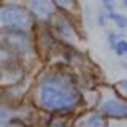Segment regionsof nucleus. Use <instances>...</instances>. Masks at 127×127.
Here are the masks:
<instances>
[{
    "mask_svg": "<svg viewBox=\"0 0 127 127\" xmlns=\"http://www.w3.org/2000/svg\"><path fill=\"white\" fill-rule=\"evenodd\" d=\"M11 121V113L6 108L0 106V127H6Z\"/></svg>",
    "mask_w": 127,
    "mask_h": 127,
    "instance_id": "nucleus-7",
    "label": "nucleus"
},
{
    "mask_svg": "<svg viewBox=\"0 0 127 127\" xmlns=\"http://www.w3.org/2000/svg\"><path fill=\"white\" fill-rule=\"evenodd\" d=\"M119 87H122V89L127 92V79H124V81H119Z\"/></svg>",
    "mask_w": 127,
    "mask_h": 127,
    "instance_id": "nucleus-12",
    "label": "nucleus"
},
{
    "mask_svg": "<svg viewBox=\"0 0 127 127\" xmlns=\"http://www.w3.org/2000/svg\"><path fill=\"white\" fill-rule=\"evenodd\" d=\"M56 2H57L59 5H62V6H70L71 0H56Z\"/></svg>",
    "mask_w": 127,
    "mask_h": 127,
    "instance_id": "nucleus-11",
    "label": "nucleus"
},
{
    "mask_svg": "<svg viewBox=\"0 0 127 127\" xmlns=\"http://www.w3.org/2000/svg\"><path fill=\"white\" fill-rule=\"evenodd\" d=\"M102 113L111 118H126L127 116V103L119 100H108L103 103Z\"/></svg>",
    "mask_w": 127,
    "mask_h": 127,
    "instance_id": "nucleus-3",
    "label": "nucleus"
},
{
    "mask_svg": "<svg viewBox=\"0 0 127 127\" xmlns=\"http://www.w3.org/2000/svg\"><path fill=\"white\" fill-rule=\"evenodd\" d=\"M6 127H24V126H21V124H10V126H6Z\"/></svg>",
    "mask_w": 127,
    "mask_h": 127,
    "instance_id": "nucleus-13",
    "label": "nucleus"
},
{
    "mask_svg": "<svg viewBox=\"0 0 127 127\" xmlns=\"http://www.w3.org/2000/svg\"><path fill=\"white\" fill-rule=\"evenodd\" d=\"M30 6L32 11L38 18H49L51 13H53V6H51L49 0H32Z\"/></svg>",
    "mask_w": 127,
    "mask_h": 127,
    "instance_id": "nucleus-4",
    "label": "nucleus"
},
{
    "mask_svg": "<svg viewBox=\"0 0 127 127\" xmlns=\"http://www.w3.org/2000/svg\"><path fill=\"white\" fill-rule=\"evenodd\" d=\"M122 3H124V5L127 6V0H122Z\"/></svg>",
    "mask_w": 127,
    "mask_h": 127,
    "instance_id": "nucleus-15",
    "label": "nucleus"
},
{
    "mask_svg": "<svg viewBox=\"0 0 127 127\" xmlns=\"http://www.w3.org/2000/svg\"><path fill=\"white\" fill-rule=\"evenodd\" d=\"M102 2H103V5L106 6L108 13H111V11H113V2H111V0H102Z\"/></svg>",
    "mask_w": 127,
    "mask_h": 127,
    "instance_id": "nucleus-10",
    "label": "nucleus"
},
{
    "mask_svg": "<svg viewBox=\"0 0 127 127\" xmlns=\"http://www.w3.org/2000/svg\"><path fill=\"white\" fill-rule=\"evenodd\" d=\"M38 98L46 110H65L76 100V95L64 81L57 78H45L40 84Z\"/></svg>",
    "mask_w": 127,
    "mask_h": 127,
    "instance_id": "nucleus-1",
    "label": "nucleus"
},
{
    "mask_svg": "<svg viewBox=\"0 0 127 127\" xmlns=\"http://www.w3.org/2000/svg\"><path fill=\"white\" fill-rule=\"evenodd\" d=\"M13 2H21V0H13Z\"/></svg>",
    "mask_w": 127,
    "mask_h": 127,
    "instance_id": "nucleus-16",
    "label": "nucleus"
},
{
    "mask_svg": "<svg viewBox=\"0 0 127 127\" xmlns=\"http://www.w3.org/2000/svg\"><path fill=\"white\" fill-rule=\"evenodd\" d=\"M32 26V16L27 10L19 5H8L0 6V27L8 32H26Z\"/></svg>",
    "mask_w": 127,
    "mask_h": 127,
    "instance_id": "nucleus-2",
    "label": "nucleus"
},
{
    "mask_svg": "<svg viewBox=\"0 0 127 127\" xmlns=\"http://www.w3.org/2000/svg\"><path fill=\"white\" fill-rule=\"evenodd\" d=\"M83 127H105V122L100 114H92L83 122Z\"/></svg>",
    "mask_w": 127,
    "mask_h": 127,
    "instance_id": "nucleus-5",
    "label": "nucleus"
},
{
    "mask_svg": "<svg viewBox=\"0 0 127 127\" xmlns=\"http://www.w3.org/2000/svg\"><path fill=\"white\" fill-rule=\"evenodd\" d=\"M108 18L113 19L121 29H126V27H127V18H126V16L119 14V13H116V11H111V13H108Z\"/></svg>",
    "mask_w": 127,
    "mask_h": 127,
    "instance_id": "nucleus-6",
    "label": "nucleus"
},
{
    "mask_svg": "<svg viewBox=\"0 0 127 127\" xmlns=\"http://www.w3.org/2000/svg\"><path fill=\"white\" fill-rule=\"evenodd\" d=\"M118 38H119V37H118L116 33H110V35H108V40H110V45L113 46V48H114V46L118 45V41H119Z\"/></svg>",
    "mask_w": 127,
    "mask_h": 127,
    "instance_id": "nucleus-9",
    "label": "nucleus"
},
{
    "mask_svg": "<svg viewBox=\"0 0 127 127\" xmlns=\"http://www.w3.org/2000/svg\"><path fill=\"white\" fill-rule=\"evenodd\" d=\"M114 51H116L118 56H127V41L126 40H119L118 45L114 46Z\"/></svg>",
    "mask_w": 127,
    "mask_h": 127,
    "instance_id": "nucleus-8",
    "label": "nucleus"
},
{
    "mask_svg": "<svg viewBox=\"0 0 127 127\" xmlns=\"http://www.w3.org/2000/svg\"><path fill=\"white\" fill-rule=\"evenodd\" d=\"M53 127H64V124H62V122H56Z\"/></svg>",
    "mask_w": 127,
    "mask_h": 127,
    "instance_id": "nucleus-14",
    "label": "nucleus"
}]
</instances>
